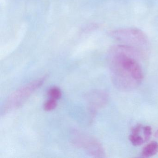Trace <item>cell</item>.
I'll return each mask as SVG.
<instances>
[{"label": "cell", "instance_id": "6da1fadb", "mask_svg": "<svg viewBox=\"0 0 158 158\" xmlns=\"http://www.w3.org/2000/svg\"><path fill=\"white\" fill-rule=\"evenodd\" d=\"M45 80V77L40 78L13 92L4 104L2 110V114H5L20 107L37 89L42 85Z\"/></svg>", "mask_w": 158, "mask_h": 158}, {"label": "cell", "instance_id": "7a4b0ae2", "mask_svg": "<svg viewBox=\"0 0 158 158\" xmlns=\"http://www.w3.org/2000/svg\"><path fill=\"white\" fill-rule=\"evenodd\" d=\"M113 36L120 45L127 46L135 50L138 48L146 47L148 43V38L142 31L136 28H123L114 32Z\"/></svg>", "mask_w": 158, "mask_h": 158}, {"label": "cell", "instance_id": "3957f363", "mask_svg": "<svg viewBox=\"0 0 158 158\" xmlns=\"http://www.w3.org/2000/svg\"><path fill=\"white\" fill-rule=\"evenodd\" d=\"M130 49L127 46L119 45L116 49L114 60L124 70L129 73L133 79L141 81L143 77L142 69L136 61L128 55L127 52Z\"/></svg>", "mask_w": 158, "mask_h": 158}, {"label": "cell", "instance_id": "277c9868", "mask_svg": "<svg viewBox=\"0 0 158 158\" xmlns=\"http://www.w3.org/2000/svg\"><path fill=\"white\" fill-rule=\"evenodd\" d=\"M72 137L73 143L77 147L85 150L89 154L94 156L102 154L100 145L91 137L79 132H75Z\"/></svg>", "mask_w": 158, "mask_h": 158}, {"label": "cell", "instance_id": "5b68a950", "mask_svg": "<svg viewBox=\"0 0 158 158\" xmlns=\"http://www.w3.org/2000/svg\"><path fill=\"white\" fill-rule=\"evenodd\" d=\"M158 152V143L152 141L145 146L143 148L141 155L145 158H148L156 154Z\"/></svg>", "mask_w": 158, "mask_h": 158}, {"label": "cell", "instance_id": "8992f818", "mask_svg": "<svg viewBox=\"0 0 158 158\" xmlns=\"http://www.w3.org/2000/svg\"><path fill=\"white\" fill-rule=\"evenodd\" d=\"M48 94L50 97V98L54 99L57 100L60 99L62 96V92L60 89L56 87H53L50 89Z\"/></svg>", "mask_w": 158, "mask_h": 158}, {"label": "cell", "instance_id": "52a82bcc", "mask_svg": "<svg viewBox=\"0 0 158 158\" xmlns=\"http://www.w3.org/2000/svg\"><path fill=\"white\" fill-rule=\"evenodd\" d=\"M129 140L132 144L135 146H139L142 145L144 141V139L139 135H132L129 136Z\"/></svg>", "mask_w": 158, "mask_h": 158}, {"label": "cell", "instance_id": "ba28073f", "mask_svg": "<svg viewBox=\"0 0 158 158\" xmlns=\"http://www.w3.org/2000/svg\"><path fill=\"white\" fill-rule=\"evenodd\" d=\"M57 100L50 98L46 102L44 105V109L47 111H50L54 110L57 106Z\"/></svg>", "mask_w": 158, "mask_h": 158}, {"label": "cell", "instance_id": "9c48e42d", "mask_svg": "<svg viewBox=\"0 0 158 158\" xmlns=\"http://www.w3.org/2000/svg\"><path fill=\"white\" fill-rule=\"evenodd\" d=\"M143 133H144V141L145 142H147L150 138L152 134L151 127L149 126H147L143 127Z\"/></svg>", "mask_w": 158, "mask_h": 158}, {"label": "cell", "instance_id": "30bf717a", "mask_svg": "<svg viewBox=\"0 0 158 158\" xmlns=\"http://www.w3.org/2000/svg\"><path fill=\"white\" fill-rule=\"evenodd\" d=\"M142 126L141 124H137L132 129V134L133 135H139L141 131Z\"/></svg>", "mask_w": 158, "mask_h": 158}, {"label": "cell", "instance_id": "8fae6325", "mask_svg": "<svg viewBox=\"0 0 158 158\" xmlns=\"http://www.w3.org/2000/svg\"><path fill=\"white\" fill-rule=\"evenodd\" d=\"M155 137L157 138H158V129L156 131L155 133Z\"/></svg>", "mask_w": 158, "mask_h": 158}]
</instances>
